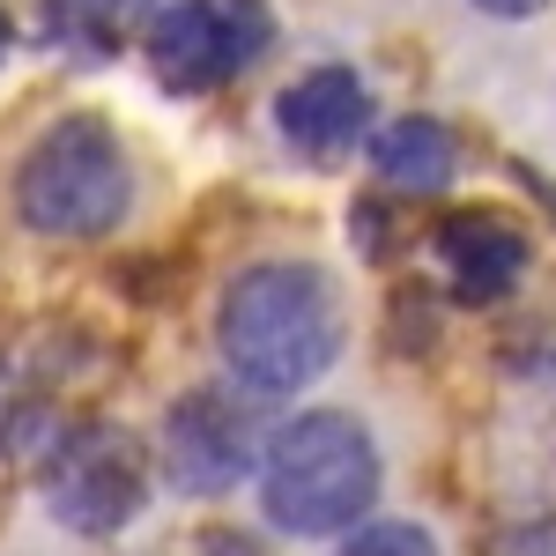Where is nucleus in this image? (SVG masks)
Masks as SVG:
<instances>
[{"instance_id": "obj_1", "label": "nucleus", "mask_w": 556, "mask_h": 556, "mask_svg": "<svg viewBox=\"0 0 556 556\" xmlns=\"http://www.w3.org/2000/svg\"><path fill=\"white\" fill-rule=\"evenodd\" d=\"M215 349L238 393L298 401L342 364L349 312L319 260H253L215 298Z\"/></svg>"}, {"instance_id": "obj_2", "label": "nucleus", "mask_w": 556, "mask_h": 556, "mask_svg": "<svg viewBox=\"0 0 556 556\" xmlns=\"http://www.w3.org/2000/svg\"><path fill=\"white\" fill-rule=\"evenodd\" d=\"M253 482H260V513H267L275 534L334 542V534L371 519V505L386 490V460H379V438H371L364 416L298 408L290 424L267 430Z\"/></svg>"}, {"instance_id": "obj_3", "label": "nucleus", "mask_w": 556, "mask_h": 556, "mask_svg": "<svg viewBox=\"0 0 556 556\" xmlns=\"http://www.w3.org/2000/svg\"><path fill=\"white\" fill-rule=\"evenodd\" d=\"M15 223L52 245H97L134 215V156L104 112H67L15 156Z\"/></svg>"}, {"instance_id": "obj_4", "label": "nucleus", "mask_w": 556, "mask_h": 556, "mask_svg": "<svg viewBox=\"0 0 556 556\" xmlns=\"http://www.w3.org/2000/svg\"><path fill=\"white\" fill-rule=\"evenodd\" d=\"M275 45V8L267 0H164L141 30V60L156 89L172 97H208L267 60Z\"/></svg>"}, {"instance_id": "obj_5", "label": "nucleus", "mask_w": 556, "mask_h": 556, "mask_svg": "<svg viewBox=\"0 0 556 556\" xmlns=\"http://www.w3.org/2000/svg\"><path fill=\"white\" fill-rule=\"evenodd\" d=\"M149 505V453L127 430L83 424L60 430L45 453V513L83 542H112L119 527H134Z\"/></svg>"}, {"instance_id": "obj_6", "label": "nucleus", "mask_w": 556, "mask_h": 556, "mask_svg": "<svg viewBox=\"0 0 556 556\" xmlns=\"http://www.w3.org/2000/svg\"><path fill=\"white\" fill-rule=\"evenodd\" d=\"M238 386H186L164 408V475L178 497H230L260 468V424Z\"/></svg>"}, {"instance_id": "obj_7", "label": "nucleus", "mask_w": 556, "mask_h": 556, "mask_svg": "<svg viewBox=\"0 0 556 556\" xmlns=\"http://www.w3.org/2000/svg\"><path fill=\"white\" fill-rule=\"evenodd\" d=\"M371 119H379V97L349 60H319L275 89V134L312 164H334L356 141H371Z\"/></svg>"}, {"instance_id": "obj_8", "label": "nucleus", "mask_w": 556, "mask_h": 556, "mask_svg": "<svg viewBox=\"0 0 556 556\" xmlns=\"http://www.w3.org/2000/svg\"><path fill=\"white\" fill-rule=\"evenodd\" d=\"M430 245H438V267H445V282H453L460 304H505L519 282H527V260H534L527 230H519L513 215H497V208L445 215Z\"/></svg>"}, {"instance_id": "obj_9", "label": "nucleus", "mask_w": 556, "mask_h": 556, "mask_svg": "<svg viewBox=\"0 0 556 556\" xmlns=\"http://www.w3.org/2000/svg\"><path fill=\"white\" fill-rule=\"evenodd\" d=\"M371 172L393 193H445L460 172V141L430 112H401V119L371 127Z\"/></svg>"}, {"instance_id": "obj_10", "label": "nucleus", "mask_w": 556, "mask_h": 556, "mask_svg": "<svg viewBox=\"0 0 556 556\" xmlns=\"http://www.w3.org/2000/svg\"><path fill=\"white\" fill-rule=\"evenodd\" d=\"M334 556H445V549H438V534L416 527V519H364V527L342 534Z\"/></svg>"}, {"instance_id": "obj_11", "label": "nucleus", "mask_w": 556, "mask_h": 556, "mask_svg": "<svg viewBox=\"0 0 556 556\" xmlns=\"http://www.w3.org/2000/svg\"><path fill=\"white\" fill-rule=\"evenodd\" d=\"M67 8H75L83 38H97V45H119L127 30H149V15H156L164 0H67Z\"/></svg>"}, {"instance_id": "obj_12", "label": "nucleus", "mask_w": 556, "mask_h": 556, "mask_svg": "<svg viewBox=\"0 0 556 556\" xmlns=\"http://www.w3.org/2000/svg\"><path fill=\"white\" fill-rule=\"evenodd\" d=\"M482 556H556V513H534V519H505Z\"/></svg>"}, {"instance_id": "obj_13", "label": "nucleus", "mask_w": 556, "mask_h": 556, "mask_svg": "<svg viewBox=\"0 0 556 556\" xmlns=\"http://www.w3.org/2000/svg\"><path fill=\"white\" fill-rule=\"evenodd\" d=\"M475 15H490V23H534L549 0H468Z\"/></svg>"}, {"instance_id": "obj_14", "label": "nucleus", "mask_w": 556, "mask_h": 556, "mask_svg": "<svg viewBox=\"0 0 556 556\" xmlns=\"http://www.w3.org/2000/svg\"><path fill=\"white\" fill-rule=\"evenodd\" d=\"M201 556H260V542L238 534V527H208V534H201Z\"/></svg>"}, {"instance_id": "obj_15", "label": "nucleus", "mask_w": 556, "mask_h": 556, "mask_svg": "<svg viewBox=\"0 0 556 556\" xmlns=\"http://www.w3.org/2000/svg\"><path fill=\"white\" fill-rule=\"evenodd\" d=\"M519 186H527V193H534V201H542V208L556 215V178H549V172H534V164H519Z\"/></svg>"}, {"instance_id": "obj_16", "label": "nucleus", "mask_w": 556, "mask_h": 556, "mask_svg": "<svg viewBox=\"0 0 556 556\" xmlns=\"http://www.w3.org/2000/svg\"><path fill=\"white\" fill-rule=\"evenodd\" d=\"M8 52H15V15L0 8V67H8Z\"/></svg>"}]
</instances>
